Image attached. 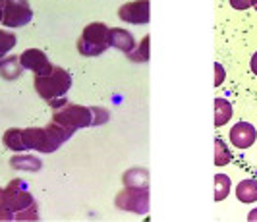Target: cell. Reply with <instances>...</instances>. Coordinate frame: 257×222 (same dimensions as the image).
Returning <instances> with one entry per match:
<instances>
[{
  "label": "cell",
  "mask_w": 257,
  "mask_h": 222,
  "mask_svg": "<svg viewBox=\"0 0 257 222\" xmlns=\"http://www.w3.org/2000/svg\"><path fill=\"white\" fill-rule=\"evenodd\" d=\"M114 205L120 210L147 214L149 212V187H132L126 185L114 199Z\"/></svg>",
  "instance_id": "cell-5"
},
{
  "label": "cell",
  "mask_w": 257,
  "mask_h": 222,
  "mask_svg": "<svg viewBox=\"0 0 257 222\" xmlns=\"http://www.w3.org/2000/svg\"><path fill=\"white\" fill-rule=\"evenodd\" d=\"M4 195H6V205H8V209L12 210L14 214L22 212L27 207L37 203L33 199V195L29 193V189L22 183V180H12V182L8 183L6 189H4Z\"/></svg>",
  "instance_id": "cell-7"
},
{
  "label": "cell",
  "mask_w": 257,
  "mask_h": 222,
  "mask_svg": "<svg viewBox=\"0 0 257 222\" xmlns=\"http://www.w3.org/2000/svg\"><path fill=\"white\" fill-rule=\"evenodd\" d=\"M255 10H257V2H255Z\"/></svg>",
  "instance_id": "cell-30"
},
{
  "label": "cell",
  "mask_w": 257,
  "mask_h": 222,
  "mask_svg": "<svg viewBox=\"0 0 257 222\" xmlns=\"http://www.w3.org/2000/svg\"><path fill=\"white\" fill-rule=\"evenodd\" d=\"M232 160V153L228 151L222 139H215V166H226Z\"/></svg>",
  "instance_id": "cell-18"
},
{
  "label": "cell",
  "mask_w": 257,
  "mask_h": 222,
  "mask_svg": "<svg viewBox=\"0 0 257 222\" xmlns=\"http://www.w3.org/2000/svg\"><path fill=\"white\" fill-rule=\"evenodd\" d=\"M118 18L126 24H134V26H145L151 20V2L149 0H134V2H126L124 6H120L118 10Z\"/></svg>",
  "instance_id": "cell-8"
},
{
  "label": "cell",
  "mask_w": 257,
  "mask_h": 222,
  "mask_svg": "<svg viewBox=\"0 0 257 222\" xmlns=\"http://www.w3.org/2000/svg\"><path fill=\"white\" fill-rule=\"evenodd\" d=\"M215 70H217V79H215V85H220V81L224 79V70L220 64H215Z\"/></svg>",
  "instance_id": "cell-25"
},
{
  "label": "cell",
  "mask_w": 257,
  "mask_h": 222,
  "mask_svg": "<svg viewBox=\"0 0 257 222\" xmlns=\"http://www.w3.org/2000/svg\"><path fill=\"white\" fill-rule=\"evenodd\" d=\"M228 191H230V178L226 174H217L215 176V201L226 199Z\"/></svg>",
  "instance_id": "cell-19"
},
{
  "label": "cell",
  "mask_w": 257,
  "mask_h": 222,
  "mask_svg": "<svg viewBox=\"0 0 257 222\" xmlns=\"http://www.w3.org/2000/svg\"><path fill=\"white\" fill-rule=\"evenodd\" d=\"M76 131L66 128L62 124L51 120L45 128H26L24 137H26L27 151H41V153H54L74 135Z\"/></svg>",
  "instance_id": "cell-1"
},
{
  "label": "cell",
  "mask_w": 257,
  "mask_h": 222,
  "mask_svg": "<svg viewBox=\"0 0 257 222\" xmlns=\"http://www.w3.org/2000/svg\"><path fill=\"white\" fill-rule=\"evenodd\" d=\"M0 209H8V205H6V195H4V187H0Z\"/></svg>",
  "instance_id": "cell-26"
},
{
  "label": "cell",
  "mask_w": 257,
  "mask_h": 222,
  "mask_svg": "<svg viewBox=\"0 0 257 222\" xmlns=\"http://www.w3.org/2000/svg\"><path fill=\"white\" fill-rule=\"evenodd\" d=\"M257 0H230V6L234 10H247L251 6H255Z\"/></svg>",
  "instance_id": "cell-23"
},
{
  "label": "cell",
  "mask_w": 257,
  "mask_h": 222,
  "mask_svg": "<svg viewBox=\"0 0 257 222\" xmlns=\"http://www.w3.org/2000/svg\"><path fill=\"white\" fill-rule=\"evenodd\" d=\"M147 180H149V172L143 168H132L124 174L122 182L124 185H132V187H149L147 185Z\"/></svg>",
  "instance_id": "cell-15"
},
{
  "label": "cell",
  "mask_w": 257,
  "mask_h": 222,
  "mask_svg": "<svg viewBox=\"0 0 257 222\" xmlns=\"http://www.w3.org/2000/svg\"><path fill=\"white\" fill-rule=\"evenodd\" d=\"M2 143L6 145L10 151H14V153L27 151L26 137H24V130H22V128H10V130L4 131V135H2Z\"/></svg>",
  "instance_id": "cell-13"
},
{
  "label": "cell",
  "mask_w": 257,
  "mask_h": 222,
  "mask_svg": "<svg viewBox=\"0 0 257 222\" xmlns=\"http://www.w3.org/2000/svg\"><path fill=\"white\" fill-rule=\"evenodd\" d=\"M33 20V10L27 0H4V10H2V26L4 27H18L27 26Z\"/></svg>",
  "instance_id": "cell-6"
},
{
  "label": "cell",
  "mask_w": 257,
  "mask_h": 222,
  "mask_svg": "<svg viewBox=\"0 0 257 222\" xmlns=\"http://www.w3.org/2000/svg\"><path fill=\"white\" fill-rule=\"evenodd\" d=\"M10 166L14 170H26V172H39L41 166H43V162H41V158L33 157V155H14L10 158Z\"/></svg>",
  "instance_id": "cell-14"
},
{
  "label": "cell",
  "mask_w": 257,
  "mask_h": 222,
  "mask_svg": "<svg viewBox=\"0 0 257 222\" xmlns=\"http://www.w3.org/2000/svg\"><path fill=\"white\" fill-rule=\"evenodd\" d=\"M247 220H257V209H253L251 210V212H249V214H247Z\"/></svg>",
  "instance_id": "cell-28"
},
{
  "label": "cell",
  "mask_w": 257,
  "mask_h": 222,
  "mask_svg": "<svg viewBox=\"0 0 257 222\" xmlns=\"http://www.w3.org/2000/svg\"><path fill=\"white\" fill-rule=\"evenodd\" d=\"M14 220H39L37 203L31 205V207H27V209L22 210V212H16V214H14Z\"/></svg>",
  "instance_id": "cell-22"
},
{
  "label": "cell",
  "mask_w": 257,
  "mask_h": 222,
  "mask_svg": "<svg viewBox=\"0 0 257 222\" xmlns=\"http://www.w3.org/2000/svg\"><path fill=\"white\" fill-rule=\"evenodd\" d=\"M236 197L242 203H253L257 201V182L255 180H244L236 187Z\"/></svg>",
  "instance_id": "cell-16"
},
{
  "label": "cell",
  "mask_w": 257,
  "mask_h": 222,
  "mask_svg": "<svg viewBox=\"0 0 257 222\" xmlns=\"http://www.w3.org/2000/svg\"><path fill=\"white\" fill-rule=\"evenodd\" d=\"M24 74V66L20 62V56H4L0 60V78L6 81H16Z\"/></svg>",
  "instance_id": "cell-11"
},
{
  "label": "cell",
  "mask_w": 257,
  "mask_h": 222,
  "mask_svg": "<svg viewBox=\"0 0 257 222\" xmlns=\"http://www.w3.org/2000/svg\"><path fill=\"white\" fill-rule=\"evenodd\" d=\"M232 118V105L226 99H215V126L220 128L224 124H228Z\"/></svg>",
  "instance_id": "cell-17"
},
{
  "label": "cell",
  "mask_w": 257,
  "mask_h": 222,
  "mask_svg": "<svg viewBox=\"0 0 257 222\" xmlns=\"http://www.w3.org/2000/svg\"><path fill=\"white\" fill-rule=\"evenodd\" d=\"M110 49V27L95 22L83 27L79 39H77V53L81 56H99Z\"/></svg>",
  "instance_id": "cell-4"
},
{
  "label": "cell",
  "mask_w": 257,
  "mask_h": 222,
  "mask_svg": "<svg viewBox=\"0 0 257 222\" xmlns=\"http://www.w3.org/2000/svg\"><path fill=\"white\" fill-rule=\"evenodd\" d=\"M2 10H4V0H0V24H2Z\"/></svg>",
  "instance_id": "cell-29"
},
{
  "label": "cell",
  "mask_w": 257,
  "mask_h": 222,
  "mask_svg": "<svg viewBox=\"0 0 257 222\" xmlns=\"http://www.w3.org/2000/svg\"><path fill=\"white\" fill-rule=\"evenodd\" d=\"M16 43H18V37L14 35L12 31L0 29V60L12 51L14 47H16Z\"/></svg>",
  "instance_id": "cell-21"
},
{
  "label": "cell",
  "mask_w": 257,
  "mask_h": 222,
  "mask_svg": "<svg viewBox=\"0 0 257 222\" xmlns=\"http://www.w3.org/2000/svg\"><path fill=\"white\" fill-rule=\"evenodd\" d=\"M20 62L24 66V70H29L33 74H41L45 70L51 68V60L47 58V54L39 49H27L24 53L20 54Z\"/></svg>",
  "instance_id": "cell-9"
},
{
  "label": "cell",
  "mask_w": 257,
  "mask_h": 222,
  "mask_svg": "<svg viewBox=\"0 0 257 222\" xmlns=\"http://www.w3.org/2000/svg\"><path fill=\"white\" fill-rule=\"evenodd\" d=\"M33 87L39 93L41 99L45 101H54L62 99L72 87V76L66 72L64 68L52 64L49 70L35 74L33 78Z\"/></svg>",
  "instance_id": "cell-3"
},
{
  "label": "cell",
  "mask_w": 257,
  "mask_h": 222,
  "mask_svg": "<svg viewBox=\"0 0 257 222\" xmlns=\"http://www.w3.org/2000/svg\"><path fill=\"white\" fill-rule=\"evenodd\" d=\"M249 66H251V72H253V74L257 76V53L253 54V58H251V64H249Z\"/></svg>",
  "instance_id": "cell-27"
},
{
  "label": "cell",
  "mask_w": 257,
  "mask_h": 222,
  "mask_svg": "<svg viewBox=\"0 0 257 222\" xmlns=\"http://www.w3.org/2000/svg\"><path fill=\"white\" fill-rule=\"evenodd\" d=\"M255 137H257V131L251 124L247 122H238L234 124L230 130V141L234 147L238 149H247L251 145L255 143Z\"/></svg>",
  "instance_id": "cell-10"
},
{
  "label": "cell",
  "mask_w": 257,
  "mask_h": 222,
  "mask_svg": "<svg viewBox=\"0 0 257 222\" xmlns=\"http://www.w3.org/2000/svg\"><path fill=\"white\" fill-rule=\"evenodd\" d=\"M108 110L99 108V106H81L66 103L60 108H54L52 120L62 124L70 130H79V128H91V126H99L108 120Z\"/></svg>",
  "instance_id": "cell-2"
},
{
  "label": "cell",
  "mask_w": 257,
  "mask_h": 222,
  "mask_svg": "<svg viewBox=\"0 0 257 222\" xmlns=\"http://www.w3.org/2000/svg\"><path fill=\"white\" fill-rule=\"evenodd\" d=\"M149 41H151V35H145L142 39V43H140V47L134 49L128 54L130 60H134V62H147L149 60Z\"/></svg>",
  "instance_id": "cell-20"
},
{
  "label": "cell",
  "mask_w": 257,
  "mask_h": 222,
  "mask_svg": "<svg viewBox=\"0 0 257 222\" xmlns=\"http://www.w3.org/2000/svg\"><path fill=\"white\" fill-rule=\"evenodd\" d=\"M110 47H114L122 53L130 54L136 49V41L134 35L128 29H110Z\"/></svg>",
  "instance_id": "cell-12"
},
{
  "label": "cell",
  "mask_w": 257,
  "mask_h": 222,
  "mask_svg": "<svg viewBox=\"0 0 257 222\" xmlns=\"http://www.w3.org/2000/svg\"><path fill=\"white\" fill-rule=\"evenodd\" d=\"M0 220H14V212L10 209H0Z\"/></svg>",
  "instance_id": "cell-24"
}]
</instances>
